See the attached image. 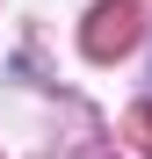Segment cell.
<instances>
[{"label":"cell","mask_w":152,"mask_h":159,"mask_svg":"<svg viewBox=\"0 0 152 159\" xmlns=\"http://www.w3.org/2000/svg\"><path fill=\"white\" fill-rule=\"evenodd\" d=\"M138 29H145V7L138 0H101V7L87 15L80 43H87V58H123V51L138 43Z\"/></svg>","instance_id":"cell-1"},{"label":"cell","mask_w":152,"mask_h":159,"mask_svg":"<svg viewBox=\"0 0 152 159\" xmlns=\"http://www.w3.org/2000/svg\"><path fill=\"white\" fill-rule=\"evenodd\" d=\"M123 130H131V138L152 152V101H145V109H131V116H123Z\"/></svg>","instance_id":"cell-2"}]
</instances>
